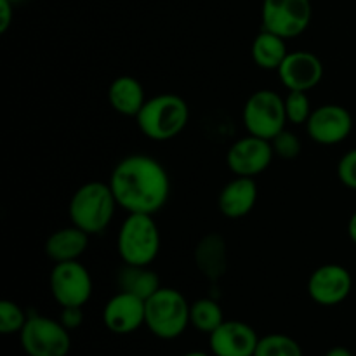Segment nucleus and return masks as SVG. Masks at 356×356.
<instances>
[{
  "mask_svg": "<svg viewBox=\"0 0 356 356\" xmlns=\"http://www.w3.org/2000/svg\"><path fill=\"white\" fill-rule=\"evenodd\" d=\"M51 292L61 308L66 306L83 308L92 294V278L87 268L79 261L56 263L51 271Z\"/></svg>",
  "mask_w": 356,
  "mask_h": 356,
  "instance_id": "obj_9",
  "label": "nucleus"
},
{
  "mask_svg": "<svg viewBox=\"0 0 356 356\" xmlns=\"http://www.w3.org/2000/svg\"><path fill=\"white\" fill-rule=\"evenodd\" d=\"M89 233L73 225L72 228H63L52 233L45 243V252L54 263L76 261L87 249Z\"/></svg>",
  "mask_w": 356,
  "mask_h": 356,
  "instance_id": "obj_17",
  "label": "nucleus"
},
{
  "mask_svg": "<svg viewBox=\"0 0 356 356\" xmlns=\"http://www.w3.org/2000/svg\"><path fill=\"white\" fill-rule=\"evenodd\" d=\"M118 254L125 264L149 266L160 250L159 226L149 214H129L118 232Z\"/></svg>",
  "mask_w": 356,
  "mask_h": 356,
  "instance_id": "obj_5",
  "label": "nucleus"
},
{
  "mask_svg": "<svg viewBox=\"0 0 356 356\" xmlns=\"http://www.w3.org/2000/svg\"><path fill=\"white\" fill-rule=\"evenodd\" d=\"M285 122V99H282L275 90H257L247 99L243 108V124L249 134L271 141L278 132L284 131Z\"/></svg>",
  "mask_w": 356,
  "mask_h": 356,
  "instance_id": "obj_7",
  "label": "nucleus"
},
{
  "mask_svg": "<svg viewBox=\"0 0 356 356\" xmlns=\"http://www.w3.org/2000/svg\"><path fill=\"white\" fill-rule=\"evenodd\" d=\"M28 316L16 302L2 301L0 302V332L16 334L21 332L26 323Z\"/></svg>",
  "mask_w": 356,
  "mask_h": 356,
  "instance_id": "obj_24",
  "label": "nucleus"
},
{
  "mask_svg": "<svg viewBox=\"0 0 356 356\" xmlns=\"http://www.w3.org/2000/svg\"><path fill=\"white\" fill-rule=\"evenodd\" d=\"M117 205V198L110 184L92 181L73 193L68 209L70 219L80 229L94 235L110 225Z\"/></svg>",
  "mask_w": 356,
  "mask_h": 356,
  "instance_id": "obj_2",
  "label": "nucleus"
},
{
  "mask_svg": "<svg viewBox=\"0 0 356 356\" xmlns=\"http://www.w3.org/2000/svg\"><path fill=\"white\" fill-rule=\"evenodd\" d=\"M271 146H273V152L285 160L296 159L301 153V141H299V138L292 134V132L285 131V129L271 139Z\"/></svg>",
  "mask_w": 356,
  "mask_h": 356,
  "instance_id": "obj_26",
  "label": "nucleus"
},
{
  "mask_svg": "<svg viewBox=\"0 0 356 356\" xmlns=\"http://www.w3.org/2000/svg\"><path fill=\"white\" fill-rule=\"evenodd\" d=\"M59 322H61L68 330L79 329L83 322L82 306H66V308H63L61 320H59Z\"/></svg>",
  "mask_w": 356,
  "mask_h": 356,
  "instance_id": "obj_28",
  "label": "nucleus"
},
{
  "mask_svg": "<svg viewBox=\"0 0 356 356\" xmlns=\"http://www.w3.org/2000/svg\"><path fill=\"white\" fill-rule=\"evenodd\" d=\"M337 176H339L341 183L346 184L351 190H356V148L348 152L341 159L339 165H337Z\"/></svg>",
  "mask_w": 356,
  "mask_h": 356,
  "instance_id": "obj_27",
  "label": "nucleus"
},
{
  "mask_svg": "<svg viewBox=\"0 0 356 356\" xmlns=\"http://www.w3.org/2000/svg\"><path fill=\"white\" fill-rule=\"evenodd\" d=\"M195 263L209 282H218L226 273V243L218 233L204 236L195 250Z\"/></svg>",
  "mask_w": 356,
  "mask_h": 356,
  "instance_id": "obj_19",
  "label": "nucleus"
},
{
  "mask_svg": "<svg viewBox=\"0 0 356 356\" xmlns=\"http://www.w3.org/2000/svg\"><path fill=\"white\" fill-rule=\"evenodd\" d=\"M257 200V186L252 177L238 176L229 181L219 195V211L229 219L249 214Z\"/></svg>",
  "mask_w": 356,
  "mask_h": 356,
  "instance_id": "obj_16",
  "label": "nucleus"
},
{
  "mask_svg": "<svg viewBox=\"0 0 356 356\" xmlns=\"http://www.w3.org/2000/svg\"><path fill=\"white\" fill-rule=\"evenodd\" d=\"M117 285L122 292H129L146 301L160 289V278L155 271L148 270V266L125 264L118 271Z\"/></svg>",
  "mask_w": 356,
  "mask_h": 356,
  "instance_id": "obj_20",
  "label": "nucleus"
},
{
  "mask_svg": "<svg viewBox=\"0 0 356 356\" xmlns=\"http://www.w3.org/2000/svg\"><path fill=\"white\" fill-rule=\"evenodd\" d=\"M312 21L309 0H264L263 30L292 38L301 35Z\"/></svg>",
  "mask_w": 356,
  "mask_h": 356,
  "instance_id": "obj_8",
  "label": "nucleus"
},
{
  "mask_svg": "<svg viewBox=\"0 0 356 356\" xmlns=\"http://www.w3.org/2000/svg\"><path fill=\"white\" fill-rule=\"evenodd\" d=\"M257 337L256 330L243 322L225 320L212 334H209V344L214 356H254Z\"/></svg>",
  "mask_w": 356,
  "mask_h": 356,
  "instance_id": "obj_13",
  "label": "nucleus"
},
{
  "mask_svg": "<svg viewBox=\"0 0 356 356\" xmlns=\"http://www.w3.org/2000/svg\"><path fill=\"white\" fill-rule=\"evenodd\" d=\"M181 356H211V355L204 353V351H188V353H184Z\"/></svg>",
  "mask_w": 356,
  "mask_h": 356,
  "instance_id": "obj_32",
  "label": "nucleus"
},
{
  "mask_svg": "<svg viewBox=\"0 0 356 356\" xmlns=\"http://www.w3.org/2000/svg\"><path fill=\"white\" fill-rule=\"evenodd\" d=\"M145 325L159 339H176L190 325V305L176 289L160 287L146 299Z\"/></svg>",
  "mask_w": 356,
  "mask_h": 356,
  "instance_id": "obj_4",
  "label": "nucleus"
},
{
  "mask_svg": "<svg viewBox=\"0 0 356 356\" xmlns=\"http://www.w3.org/2000/svg\"><path fill=\"white\" fill-rule=\"evenodd\" d=\"M225 322L222 309L214 299H198L190 306V323L204 334H212Z\"/></svg>",
  "mask_w": 356,
  "mask_h": 356,
  "instance_id": "obj_22",
  "label": "nucleus"
},
{
  "mask_svg": "<svg viewBox=\"0 0 356 356\" xmlns=\"http://www.w3.org/2000/svg\"><path fill=\"white\" fill-rule=\"evenodd\" d=\"M285 111H287V120L296 125H301L308 122L312 110H309V99L305 90H291L285 97Z\"/></svg>",
  "mask_w": 356,
  "mask_h": 356,
  "instance_id": "obj_25",
  "label": "nucleus"
},
{
  "mask_svg": "<svg viewBox=\"0 0 356 356\" xmlns=\"http://www.w3.org/2000/svg\"><path fill=\"white\" fill-rule=\"evenodd\" d=\"M146 301L129 292H118L104 306L103 322L110 332L131 334L145 325Z\"/></svg>",
  "mask_w": 356,
  "mask_h": 356,
  "instance_id": "obj_14",
  "label": "nucleus"
},
{
  "mask_svg": "<svg viewBox=\"0 0 356 356\" xmlns=\"http://www.w3.org/2000/svg\"><path fill=\"white\" fill-rule=\"evenodd\" d=\"M325 356H353V353H351L348 348L336 346V348H330V350L325 353Z\"/></svg>",
  "mask_w": 356,
  "mask_h": 356,
  "instance_id": "obj_30",
  "label": "nucleus"
},
{
  "mask_svg": "<svg viewBox=\"0 0 356 356\" xmlns=\"http://www.w3.org/2000/svg\"><path fill=\"white\" fill-rule=\"evenodd\" d=\"M254 356H302L298 341L285 334H268L259 337Z\"/></svg>",
  "mask_w": 356,
  "mask_h": 356,
  "instance_id": "obj_23",
  "label": "nucleus"
},
{
  "mask_svg": "<svg viewBox=\"0 0 356 356\" xmlns=\"http://www.w3.org/2000/svg\"><path fill=\"white\" fill-rule=\"evenodd\" d=\"M108 99L115 111L127 117H138L141 108L145 106V89L141 82L134 76H118L111 82L108 90Z\"/></svg>",
  "mask_w": 356,
  "mask_h": 356,
  "instance_id": "obj_18",
  "label": "nucleus"
},
{
  "mask_svg": "<svg viewBox=\"0 0 356 356\" xmlns=\"http://www.w3.org/2000/svg\"><path fill=\"white\" fill-rule=\"evenodd\" d=\"M110 186L117 204L129 214L153 216L165 205L170 191L167 170L146 155L120 160L111 172Z\"/></svg>",
  "mask_w": 356,
  "mask_h": 356,
  "instance_id": "obj_1",
  "label": "nucleus"
},
{
  "mask_svg": "<svg viewBox=\"0 0 356 356\" xmlns=\"http://www.w3.org/2000/svg\"><path fill=\"white\" fill-rule=\"evenodd\" d=\"M282 82L289 90H309L320 83L323 76V65L313 52H289L278 68Z\"/></svg>",
  "mask_w": 356,
  "mask_h": 356,
  "instance_id": "obj_15",
  "label": "nucleus"
},
{
  "mask_svg": "<svg viewBox=\"0 0 356 356\" xmlns=\"http://www.w3.org/2000/svg\"><path fill=\"white\" fill-rule=\"evenodd\" d=\"M14 3L10 0H0V33H6L13 21Z\"/></svg>",
  "mask_w": 356,
  "mask_h": 356,
  "instance_id": "obj_29",
  "label": "nucleus"
},
{
  "mask_svg": "<svg viewBox=\"0 0 356 356\" xmlns=\"http://www.w3.org/2000/svg\"><path fill=\"white\" fill-rule=\"evenodd\" d=\"M273 146L271 141L257 136H247L238 139L232 148L228 149V167L236 176L252 177L268 169L273 160Z\"/></svg>",
  "mask_w": 356,
  "mask_h": 356,
  "instance_id": "obj_10",
  "label": "nucleus"
},
{
  "mask_svg": "<svg viewBox=\"0 0 356 356\" xmlns=\"http://www.w3.org/2000/svg\"><path fill=\"white\" fill-rule=\"evenodd\" d=\"M287 54L285 38L268 30L261 31L252 44V58L259 68L278 70Z\"/></svg>",
  "mask_w": 356,
  "mask_h": 356,
  "instance_id": "obj_21",
  "label": "nucleus"
},
{
  "mask_svg": "<svg viewBox=\"0 0 356 356\" xmlns=\"http://www.w3.org/2000/svg\"><path fill=\"white\" fill-rule=\"evenodd\" d=\"M136 118L146 138L153 141H167L176 138L186 127L190 110L186 101L176 94H160L146 101Z\"/></svg>",
  "mask_w": 356,
  "mask_h": 356,
  "instance_id": "obj_3",
  "label": "nucleus"
},
{
  "mask_svg": "<svg viewBox=\"0 0 356 356\" xmlns=\"http://www.w3.org/2000/svg\"><path fill=\"white\" fill-rule=\"evenodd\" d=\"M348 235H350V238L356 243V212L351 216L350 222H348Z\"/></svg>",
  "mask_w": 356,
  "mask_h": 356,
  "instance_id": "obj_31",
  "label": "nucleus"
},
{
  "mask_svg": "<svg viewBox=\"0 0 356 356\" xmlns=\"http://www.w3.org/2000/svg\"><path fill=\"white\" fill-rule=\"evenodd\" d=\"M10 2H13V3H16V2H19V0H10Z\"/></svg>",
  "mask_w": 356,
  "mask_h": 356,
  "instance_id": "obj_33",
  "label": "nucleus"
},
{
  "mask_svg": "<svg viewBox=\"0 0 356 356\" xmlns=\"http://www.w3.org/2000/svg\"><path fill=\"white\" fill-rule=\"evenodd\" d=\"M306 125L313 141L320 145H337L350 136L353 118L350 111L339 104H323L312 111Z\"/></svg>",
  "mask_w": 356,
  "mask_h": 356,
  "instance_id": "obj_11",
  "label": "nucleus"
},
{
  "mask_svg": "<svg viewBox=\"0 0 356 356\" xmlns=\"http://www.w3.org/2000/svg\"><path fill=\"white\" fill-rule=\"evenodd\" d=\"M353 280L346 268L339 264H325L313 271L308 282V292L320 306H336L350 296Z\"/></svg>",
  "mask_w": 356,
  "mask_h": 356,
  "instance_id": "obj_12",
  "label": "nucleus"
},
{
  "mask_svg": "<svg viewBox=\"0 0 356 356\" xmlns=\"http://www.w3.org/2000/svg\"><path fill=\"white\" fill-rule=\"evenodd\" d=\"M19 341L28 356H66L72 348L70 330L61 322L42 315L28 316Z\"/></svg>",
  "mask_w": 356,
  "mask_h": 356,
  "instance_id": "obj_6",
  "label": "nucleus"
}]
</instances>
